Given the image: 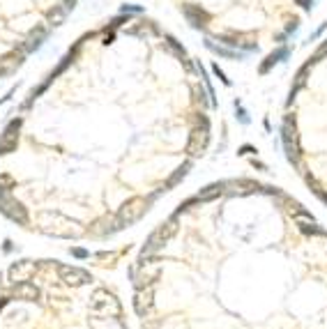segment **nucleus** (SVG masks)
<instances>
[{
    "label": "nucleus",
    "mask_w": 327,
    "mask_h": 329,
    "mask_svg": "<svg viewBox=\"0 0 327 329\" xmlns=\"http://www.w3.org/2000/svg\"><path fill=\"white\" fill-rule=\"evenodd\" d=\"M304 180H306V184H309V189H311V191L316 193V198H320V200H323V203L327 205V191H325V189L318 184V180H316L314 175H309V173L304 175Z\"/></svg>",
    "instance_id": "obj_28"
},
{
    "label": "nucleus",
    "mask_w": 327,
    "mask_h": 329,
    "mask_svg": "<svg viewBox=\"0 0 327 329\" xmlns=\"http://www.w3.org/2000/svg\"><path fill=\"white\" fill-rule=\"evenodd\" d=\"M281 145H283V152H286V159L295 168H302V145H300V131H297L295 113H286L281 120Z\"/></svg>",
    "instance_id": "obj_3"
},
{
    "label": "nucleus",
    "mask_w": 327,
    "mask_h": 329,
    "mask_svg": "<svg viewBox=\"0 0 327 329\" xmlns=\"http://www.w3.org/2000/svg\"><path fill=\"white\" fill-rule=\"evenodd\" d=\"M311 67H314V65H311L309 60H306V63L302 65L300 69H297L295 81H293V88H291V90H295V92H300V90L304 88V85H306V79H309V71H311Z\"/></svg>",
    "instance_id": "obj_26"
},
{
    "label": "nucleus",
    "mask_w": 327,
    "mask_h": 329,
    "mask_svg": "<svg viewBox=\"0 0 327 329\" xmlns=\"http://www.w3.org/2000/svg\"><path fill=\"white\" fill-rule=\"evenodd\" d=\"M162 37H164V46H166V51H168V53H173L178 60L187 58V49H184L182 42H178L173 35H168V32H164Z\"/></svg>",
    "instance_id": "obj_24"
},
{
    "label": "nucleus",
    "mask_w": 327,
    "mask_h": 329,
    "mask_svg": "<svg viewBox=\"0 0 327 329\" xmlns=\"http://www.w3.org/2000/svg\"><path fill=\"white\" fill-rule=\"evenodd\" d=\"M295 5H297V7H302L304 12H311V9H314V5H316V0H295Z\"/></svg>",
    "instance_id": "obj_37"
},
{
    "label": "nucleus",
    "mask_w": 327,
    "mask_h": 329,
    "mask_svg": "<svg viewBox=\"0 0 327 329\" xmlns=\"http://www.w3.org/2000/svg\"><path fill=\"white\" fill-rule=\"evenodd\" d=\"M180 12L182 16L187 18V23L194 28V30H205L212 21V14L205 12L201 5H194V3H182L180 5Z\"/></svg>",
    "instance_id": "obj_12"
},
{
    "label": "nucleus",
    "mask_w": 327,
    "mask_h": 329,
    "mask_svg": "<svg viewBox=\"0 0 327 329\" xmlns=\"http://www.w3.org/2000/svg\"><path fill=\"white\" fill-rule=\"evenodd\" d=\"M210 69H212V74H215V76H217V79H219V81H221V83H224V85H226V88H230V85H233V81H230V79H228V76H226V71H224V69H221V67H219V65H217V63H212V65H210Z\"/></svg>",
    "instance_id": "obj_32"
},
{
    "label": "nucleus",
    "mask_w": 327,
    "mask_h": 329,
    "mask_svg": "<svg viewBox=\"0 0 327 329\" xmlns=\"http://www.w3.org/2000/svg\"><path fill=\"white\" fill-rule=\"evenodd\" d=\"M297 30H300V16H291V18L286 21V28H283V32H286L288 37H293Z\"/></svg>",
    "instance_id": "obj_35"
},
{
    "label": "nucleus",
    "mask_w": 327,
    "mask_h": 329,
    "mask_svg": "<svg viewBox=\"0 0 327 329\" xmlns=\"http://www.w3.org/2000/svg\"><path fill=\"white\" fill-rule=\"evenodd\" d=\"M194 102L201 104V108L212 106V104H210V94H207V90L203 88V85H194Z\"/></svg>",
    "instance_id": "obj_29"
},
{
    "label": "nucleus",
    "mask_w": 327,
    "mask_h": 329,
    "mask_svg": "<svg viewBox=\"0 0 327 329\" xmlns=\"http://www.w3.org/2000/svg\"><path fill=\"white\" fill-rule=\"evenodd\" d=\"M325 28H327V21H325V23H320V26H318V30H316L314 35L309 37V42H316V40H318V37H320V35H323V32H325Z\"/></svg>",
    "instance_id": "obj_39"
},
{
    "label": "nucleus",
    "mask_w": 327,
    "mask_h": 329,
    "mask_svg": "<svg viewBox=\"0 0 327 329\" xmlns=\"http://www.w3.org/2000/svg\"><path fill=\"white\" fill-rule=\"evenodd\" d=\"M263 184L249 178H238V180H226V193L230 196H251V193H260Z\"/></svg>",
    "instance_id": "obj_15"
},
{
    "label": "nucleus",
    "mask_w": 327,
    "mask_h": 329,
    "mask_svg": "<svg viewBox=\"0 0 327 329\" xmlns=\"http://www.w3.org/2000/svg\"><path fill=\"white\" fill-rule=\"evenodd\" d=\"M12 297L21 299V302H40L42 293H40V288H37L35 283H30V281H23V283L12 285Z\"/></svg>",
    "instance_id": "obj_20"
},
{
    "label": "nucleus",
    "mask_w": 327,
    "mask_h": 329,
    "mask_svg": "<svg viewBox=\"0 0 327 329\" xmlns=\"http://www.w3.org/2000/svg\"><path fill=\"white\" fill-rule=\"evenodd\" d=\"M323 58H327V40H325V42H320V44L316 46V51L311 53L309 63H311V65H316V63H320Z\"/></svg>",
    "instance_id": "obj_31"
},
{
    "label": "nucleus",
    "mask_w": 327,
    "mask_h": 329,
    "mask_svg": "<svg viewBox=\"0 0 327 329\" xmlns=\"http://www.w3.org/2000/svg\"><path fill=\"white\" fill-rule=\"evenodd\" d=\"M76 3H79V0H63V7L67 9V12H72V9L76 7Z\"/></svg>",
    "instance_id": "obj_42"
},
{
    "label": "nucleus",
    "mask_w": 327,
    "mask_h": 329,
    "mask_svg": "<svg viewBox=\"0 0 327 329\" xmlns=\"http://www.w3.org/2000/svg\"><path fill=\"white\" fill-rule=\"evenodd\" d=\"M162 276V260L152 256H141L139 263L131 267V281L136 288H148L155 285Z\"/></svg>",
    "instance_id": "obj_6"
},
{
    "label": "nucleus",
    "mask_w": 327,
    "mask_h": 329,
    "mask_svg": "<svg viewBox=\"0 0 327 329\" xmlns=\"http://www.w3.org/2000/svg\"><path fill=\"white\" fill-rule=\"evenodd\" d=\"M55 272H58V279L69 288H83V285L92 283V274L88 269H83V267L55 263Z\"/></svg>",
    "instance_id": "obj_9"
},
{
    "label": "nucleus",
    "mask_w": 327,
    "mask_h": 329,
    "mask_svg": "<svg viewBox=\"0 0 327 329\" xmlns=\"http://www.w3.org/2000/svg\"><path fill=\"white\" fill-rule=\"evenodd\" d=\"M256 152H258V150H256L254 145H242L238 150V157H249V154H256Z\"/></svg>",
    "instance_id": "obj_38"
},
{
    "label": "nucleus",
    "mask_w": 327,
    "mask_h": 329,
    "mask_svg": "<svg viewBox=\"0 0 327 329\" xmlns=\"http://www.w3.org/2000/svg\"><path fill=\"white\" fill-rule=\"evenodd\" d=\"M16 187V180L9 173H0V191H12Z\"/></svg>",
    "instance_id": "obj_33"
},
{
    "label": "nucleus",
    "mask_w": 327,
    "mask_h": 329,
    "mask_svg": "<svg viewBox=\"0 0 327 329\" xmlns=\"http://www.w3.org/2000/svg\"><path fill=\"white\" fill-rule=\"evenodd\" d=\"M21 127H23V118L21 115L12 118V120L7 122V127H5L3 133H0V157L16 152V147H18V131H21Z\"/></svg>",
    "instance_id": "obj_10"
},
{
    "label": "nucleus",
    "mask_w": 327,
    "mask_h": 329,
    "mask_svg": "<svg viewBox=\"0 0 327 329\" xmlns=\"http://www.w3.org/2000/svg\"><path fill=\"white\" fill-rule=\"evenodd\" d=\"M205 49L210 51V53H215V55H219V58H226V60H244L249 53H244V51H238V49H230V46H226V44H217L212 37H207L205 42Z\"/></svg>",
    "instance_id": "obj_19"
},
{
    "label": "nucleus",
    "mask_w": 327,
    "mask_h": 329,
    "mask_svg": "<svg viewBox=\"0 0 327 329\" xmlns=\"http://www.w3.org/2000/svg\"><path fill=\"white\" fill-rule=\"evenodd\" d=\"M102 35H104V40H102L104 46H108V44L116 42V30H102Z\"/></svg>",
    "instance_id": "obj_36"
},
{
    "label": "nucleus",
    "mask_w": 327,
    "mask_h": 329,
    "mask_svg": "<svg viewBox=\"0 0 327 329\" xmlns=\"http://www.w3.org/2000/svg\"><path fill=\"white\" fill-rule=\"evenodd\" d=\"M26 51L21 49V46H16V49L7 51L5 55H0V79H7V76L16 74L18 69L23 67L26 63Z\"/></svg>",
    "instance_id": "obj_14"
},
{
    "label": "nucleus",
    "mask_w": 327,
    "mask_h": 329,
    "mask_svg": "<svg viewBox=\"0 0 327 329\" xmlns=\"http://www.w3.org/2000/svg\"><path fill=\"white\" fill-rule=\"evenodd\" d=\"M215 40L219 44L230 46V49L244 51V53H258V44H256L254 32H217Z\"/></svg>",
    "instance_id": "obj_8"
},
{
    "label": "nucleus",
    "mask_w": 327,
    "mask_h": 329,
    "mask_svg": "<svg viewBox=\"0 0 327 329\" xmlns=\"http://www.w3.org/2000/svg\"><path fill=\"white\" fill-rule=\"evenodd\" d=\"M90 325L92 329H99L102 325H108V329H127L120 299L106 288H97L90 295Z\"/></svg>",
    "instance_id": "obj_1"
},
{
    "label": "nucleus",
    "mask_w": 327,
    "mask_h": 329,
    "mask_svg": "<svg viewBox=\"0 0 327 329\" xmlns=\"http://www.w3.org/2000/svg\"><path fill=\"white\" fill-rule=\"evenodd\" d=\"M150 205H152V196H131V198H127L116 212L118 228L122 230V228H129V226H134L136 221H141V219L148 214Z\"/></svg>",
    "instance_id": "obj_4"
},
{
    "label": "nucleus",
    "mask_w": 327,
    "mask_h": 329,
    "mask_svg": "<svg viewBox=\"0 0 327 329\" xmlns=\"http://www.w3.org/2000/svg\"><path fill=\"white\" fill-rule=\"evenodd\" d=\"M116 230H120V228H118V221H116V217H108V214L106 217H102V219H97V221L88 228L90 235H97V237L113 235Z\"/></svg>",
    "instance_id": "obj_21"
},
{
    "label": "nucleus",
    "mask_w": 327,
    "mask_h": 329,
    "mask_svg": "<svg viewBox=\"0 0 327 329\" xmlns=\"http://www.w3.org/2000/svg\"><path fill=\"white\" fill-rule=\"evenodd\" d=\"M46 40H49V26H35L18 46H21L26 53H35V51H40L42 46H44Z\"/></svg>",
    "instance_id": "obj_17"
},
{
    "label": "nucleus",
    "mask_w": 327,
    "mask_h": 329,
    "mask_svg": "<svg viewBox=\"0 0 327 329\" xmlns=\"http://www.w3.org/2000/svg\"><path fill=\"white\" fill-rule=\"evenodd\" d=\"M67 9L63 7V5H53V9H49L46 12V26L49 28H58L65 23V18H67Z\"/></svg>",
    "instance_id": "obj_25"
},
{
    "label": "nucleus",
    "mask_w": 327,
    "mask_h": 329,
    "mask_svg": "<svg viewBox=\"0 0 327 329\" xmlns=\"http://www.w3.org/2000/svg\"><path fill=\"white\" fill-rule=\"evenodd\" d=\"M291 51H293V49H291L288 44H279V49H274L272 53H267V55L263 58V63L258 65V74L265 76V74H270V71H272L279 63H286V60L291 58Z\"/></svg>",
    "instance_id": "obj_16"
},
{
    "label": "nucleus",
    "mask_w": 327,
    "mask_h": 329,
    "mask_svg": "<svg viewBox=\"0 0 327 329\" xmlns=\"http://www.w3.org/2000/svg\"><path fill=\"white\" fill-rule=\"evenodd\" d=\"M134 311L139 316H148L155 308V285H148V288H136L134 293Z\"/></svg>",
    "instance_id": "obj_18"
},
{
    "label": "nucleus",
    "mask_w": 327,
    "mask_h": 329,
    "mask_svg": "<svg viewBox=\"0 0 327 329\" xmlns=\"http://www.w3.org/2000/svg\"><path fill=\"white\" fill-rule=\"evenodd\" d=\"M120 12H122V14H131V16H136V14H143V12H145V7H143V5L125 3V5H120Z\"/></svg>",
    "instance_id": "obj_34"
},
{
    "label": "nucleus",
    "mask_w": 327,
    "mask_h": 329,
    "mask_svg": "<svg viewBox=\"0 0 327 329\" xmlns=\"http://www.w3.org/2000/svg\"><path fill=\"white\" fill-rule=\"evenodd\" d=\"M251 166H254V168H258V170H267V166H265L263 161H256V159H251Z\"/></svg>",
    "instance_id": "obj_44"
},
{
    "label": "nucleus",
    "mask_w": 327,
    "mask_h": 329,
    "mask_svg": "<svg viewBox=\"0 0 327 329\" xmlns=\"http://www.w3.org/2000/svg\"><path fill=\"white\" fill-rule=\"evenodd\" d=\"M224 193H226V180H221V182H212L207 187H203L194 198H196V203H212V200L221 198Z\"/></svg>",
    "instance_id": "obj_22"
},
{
    "label": "nucleus",
    "mask_w": 327,
    "mask_h": 329,
    "mask_svg": "<svg viewBox=\"0 0 327 329\" xmlns=\"http://www.w3.org/2000/svg\"><path fill=\"white\" fill-rule=\"evenodd\" d=\"M14 92H16V88H9V92H7V94H5V97H3V99H0V106H5V104H7V102H9V99H12V97H14Z\"/></svg>",
    "instance_id": "obj_41"
},
{
    "label": "nucleus",
    "mask_w": 327,
    "mask_h": 329,
    "mask_svg": "<svg viewBox=\"0 0 327 329\" xmlns=\"http://www.w3.org/2000/svg\"><path fill=\"white\" fill-rule=\"evenodd\" d=\"M37 228L49 237H58V240H79L88 233V228L76 219H69L53 209H44L37 217Z\"/></svg>",
    "instance_id": "obj_2"
},
{
    "label": "nucleus",
    "mask_w": 327,
    "mask_h": 329,
    "mask_svg": "<svg viewBox=\"0 0 327 329\" xmlns=\"http://www.w3.org/2000/svg\"><path fill=\"white\" fill-rule=\"evenodd\" d=\"M37 269H40V263H35V260H16V263L9 265L7 269V279L12 285L16 283H23V281H32V276L37 274Z\"/></svg>",
    "instance_id": "obj_13"
},
{
    "label": "nucleus",
    "mask_w": 327,
    "mask_h": 329,
    "mask_svg": "<svg viewBox=\"0 0 327 329\" xmlns=\"http://www.w3.org/2000/svg\"><path fill=\"white\" fill-rule=\"evenodd\" d=\"M127 23H131V14H116L113 18H108V23L102 28V30H120V28H125Z\"/></svg>",
    "instance_id": "obj_27"
},
{
    "label": "nucleus",
    "mask_w": 327,
    "mask_h": 329,
    "mask_svg": "<svg viewBox=\"0 0 327 329\" xmlns=\"http://www.w3.org/2000/svg\"><path fill=\"white\" fill-rule=\"evenodd\" d=\"M210 129L212 127H203V125H194L189 131V141H187V154L189 157H203L210 145Z\"/></svg>",
    "instance_id": "obj_11"
},
{
    "label": "nucleus",
    "mask_w": 327,
    "mask_h": 329,
    "mask_svg": "<svg viewBox=\"0 0 327 329\" xmlns=\"http://www.w3.org/2000/svg\"><path fill=\"white\" fill-rule=\"evenodd\" d=\"M191 166H194V164H191V159H189V161H184L182 166H178V168H175L173 173H170V178H168V180H166V182L162 184V189H159L157 193H162V191H170V189H175V187H178V184L182 182V180L189 175V170H191Z\"/></svg>",
    "instance_id": "obj_23"
},
{
    "label": "nucleus",
    "mask_w": 327,
    "mask_h": 329,
    "mask_svg": "<svg viewBox=\"0 0 327 329\" xmlns=\"http://www.w3.org/2000/svg\"><path fill=\"white\" fill-rule=\"evenodd\" d=\"M288 40H291V37H288L286 32H277V35H274V42H277V44H286Z\"/></svg>",
    "instance_id": "obj_40"
},
{
    "label": "nucleus",
    "mask_w": 327,
    "mask_h": 329,
    "mask_svg": "<svg viewBox=\"0 0 327 329\" xmlns=\"http://www.w3.org/2000/svg\"><path fill=\"white\" fill-rule=\"evenodd\" d=\"M0 214L7 217L9 221L18 223V226H30V214H28V207L16 200L9 191H0Z\"/></svg>",
    "instance_id": "obj_7"
},
{
    "label": "nucleus",
    "mask_w": 327,
    "mask_h": 329,
    "mask_svg": "<svg viewBox=\"0 0 327 329\" xmlns=\"http://www.w3.org/2000/svg\"><path fill=\"white\" fill-rule=\"evenodd\" d=\"M178 217H180V214H173V217L166 219L164 223H159V226L150 233L148 242H145L143 249H141V256H155V254H159V251H162L164 246L168 244L175 235H178Z\"/></svg>",
    "instance_id": "obj_5"
},
{
    "label": "nucleus",
    "mask_w": 327,
    "mask_h": 329,
    "mask_svg": "<svg viewBox=\"0 0 327 329\" xmlns=\"http://www.w3.org/2000/svg\"><path fill=\"white\" fill-rule=\"evenodd\" d=\"M233 108H235V118L240 120V125H249L251 118H249V113H246V108L242 106L240 99H233Z\"/></svg>",
    "instance_id": "obj_30"
},
{
    "label": "nucleus",
    "mask_w": 327,
    "mask_h": 329,
    "mask_svg": "<svg viewBox=\"0 0 327 329\" xmlns=\"http://www.w3.org/2000/svg\"><path fill=\"white\" fill-rule=\"evenodd\" d=\"M72 256H76V258H88V251H85V249H72Z\"/></svg>",
    "instance_id": "obj_43"
}]
</instances>
